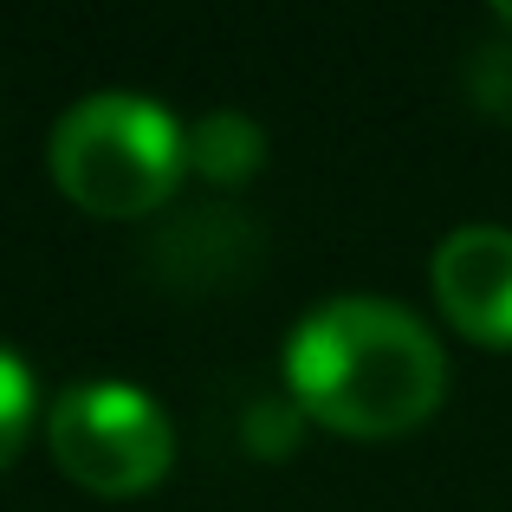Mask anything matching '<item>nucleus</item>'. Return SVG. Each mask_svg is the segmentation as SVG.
<instances>
[{
  "mask_svg": "<svg viewBox=\"0 0 512 512\" xmlns=\"http://www.w3.org/2000/svg\"><path fill=\"white\" fill-rule=\"evenodd\" d=\"M286 383L299 415L338 435H409L448 396V357L435 331L396 299H331L299 318L286 344Z\"/></svg>",
  "mask_w": 512,
  "mask_h": 512,
  "instance_id": "nucleus-1",
  "label": "nucleus"
},
{
  "mask_svg": "<svg viewBox=\"0 0 512 512\" xmlns=\"http://www.w3.org/2000/svg\"><path fill=\"white\" fill-rule=\"evenodd\" d=\"M188 130L143 91H91L52 130V182L85 214L137 221L175 195L188 169Z\"/></svg>",
  "mask_w": 512,
  "mask_h": 512,
  "instance_id": "nucleus-2",
  "label": "nucleus"
},
{
  "mask_svg": "<svg viewBox=\"0 0 512 512\" xmlns=\"http://www.w3.org/2000/svg\"><path fill=\"white\" fill-rule=\"evenodd\" d=\"M52 461L91 493H130L156 487L175 461V428L143 389L130 383H72L46 415Z\"/></svg>",
  "mask_w": 512,
  "mask_h": 512,
  "instance_id": "nucleus-3",
  "label": "nucleus"
},
{
  "mask_svg": "<svg viewBox=\"0 0 512 512\" xmlns=\"http://www.w3.org/2000/svg\"><path fill=\"white\" fill-rule=\"evenodd\" d=\"M435 299L461 338L512 350V227H454L435 247Z\"/></svg>",
  "mask_w": 512,
  "mask_h": 512,
  "instance_id": "nucleus-4",
  "label": "nucleus"
},
{
  "mask_svg": "<svg viewBox=\"0 0 512 512\" xmlns=\"http://www.w3.org/2000/svg\"><path fill=\"white\" fill-rule=\"evenodd\" d=\"M150 253H156L169 286L208 292V286H227V279L247 273L253 253H260V234H253L234 208H195V214H182V221H169Z\"/></svg>",
  "mask_w": 512,
  "mask_h": 512,
  "instance_id": "nucleus-5",
  "label": "nucleus"
},
{
  "mask_svg": "<svg viewBox=\"0 0 512 512\" xmlns=\"http://www.w3.org/2000/svg\"><path fill=\"white\" fill-rule=\"evenodd\" d=\"M182 150H188V169L208 175V182H221V188L247 182V175L266 163L260 124H253V117H240V111H208V117H201V124L182 137Z\"/></svg>",
  "mask_w": 512,
  "mask_h": 512,
  "instance_id": "nucleus-6",
  "label": "nucleus"
},
{
  "mask_svg": "<svg viewBox=\"0 0 512 512\" xmlns=\"http://www.w3.org/2000/svg\"><path fill=\"white\" fill-rule=\"evenodd\" d=\"M33 409H39L33 402V376H26V363L0 344V467L20 454L26 428H33Z\"/></svg>",
  "mask_w": 512,
  "mask_h": 512,
  "instance_id": "nucleus-7",
  "label": "nucleus"
},
{
  "mask_svg": "<svg viewBox=\"0 0 512 512\" xmlns=\"http://www.w3.org/2000/svg\"><path fill=\"white\" fill-rule=\"evenodd\" d=\"M299 402H253L247 409V448L253 454H292V441H299Z\"/></svg>",
  "mask_w": 512,
  "mask_h": 512,
  "instance_id": "nucleus-8",
  "label": "nucleus"
},
{
  "mask_svg": "<svg viewBox=\"0 0 512 512\" xmlns=\"http://www.w3.org/2000/svg\"><path fill=\"white\" fill-rule=\"evenodd\" d=\"M467 85L487 111H512V46H480L467 65Z\"/></svg>",
  "mask_w": 512,
  "mask_h": 512,
  "instance_id": "nucleus-9",
  "label": "nucleus"
}]
</instances>
